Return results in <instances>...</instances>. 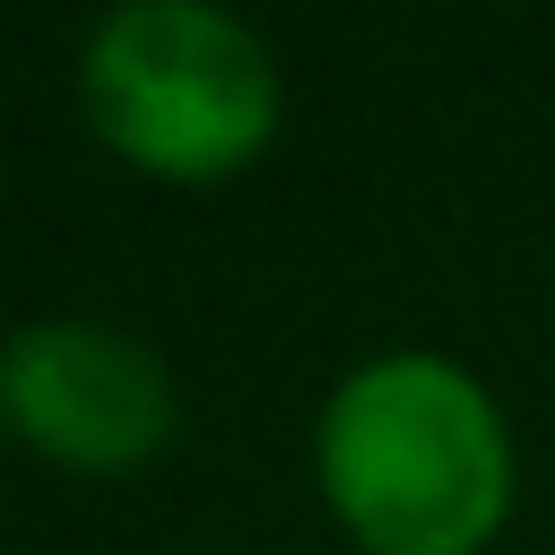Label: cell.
Instances as JSON below:
<instances>
[{"instance_id": "7a4b0ae2", "label": "cell", "mask_w": 555, "mask_h": 555, "mask_svg": "<svg viewBox=\"0 0 555 555\" xmlns=\"http://www.w3.org/2000/svg\"><path fill=\"white\" fill-rule=\"evenodd\" d=\"M87 121L156 173H225L278 121L260 35L208 0H121L78 69Z\"/></svg>"}, {"instance_id": "3957f363", "label": "cell", "mask_w": 555, "mask_h": 555, "mask_svg": "<svg viewBox=\"0 0 555 555\" xmlns=\"http://www.w3.org/2000/svg\"><path fill=\"white\" fill-rule=\"evenodd\" d=\"M0 399L9 416L69 468H121L165 442L173 425V382L165 364L104 330V321H35L0 356Z\"/></svg>"}, {"instance_id": "6da1fadb", "label": "cell", "mask_w": 555, "mask_h": 555, "mask_svg": "<svg viewBox=\"0 0 555 555\" xmlns=\"http://www.w3.org/2000/svg\"><path fill=\"white\" fill-rule=\"evenodd\" d=\"M321 486L373 555H468L512 494L494 399L442 356H382L321 416Z\"/></svg>"}]
</instances>
